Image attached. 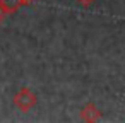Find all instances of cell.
<instances>
[{
  "instance_id": "6",
  "label": "cell",
  "mask_w": 125,
  "mask_h": 123,
  "mask_svg": "<svg viewBox=\"0 0 125 123\" xmlns=\"http://www.w3.org/2000/svg\"><path fill=\"white\" fill-rule=\"evenodd\" d=\"M21 2H22V5H29L31 2H34V0H21Z\"/></svg>"
},
{
  "instance_id": "1",
  "label": "cell",
  "mask_w": 125,
  "mask_h": 123,
  "mask_svg": "<svg viewBox=\"0 0 125 123\" xmlns=\"http://www.w3.org/2000/svg\"><path fill=\"white\" fill-rule=\"evenodd\" d=\"M36 103H38L36 94H34L31 89H28V87H22V89L14 96V104H16L21 111H29L31 108L36 106Z\"/></svg>"
},
{
  "instance_id": "4",
  "label": "cell",
  "mask_w": 125,
  "mask_h": 123,
  "mask_svg": "<svg viewBox=\"0 0 125 123\" xmlns=\"http://www.w3.org/2000/svg\"><path fill=\"white\" fill-rule=\"evenodd\" d=\"M7 16H9V12L4 9V5H2V4H0V22H2V21H4Z\"/></svg>"
},
{
  "instance_id": "3",
  "label": "cell",
  "mask_w": 125,
  "mask_h": 123,
  "mask_svg": "<svg viewBox=\"0 0 125 123\" xmlns=\"http://www.w3.org/2000/svg\"><path fill=\"white\" fill-rule=\"evenodd\" d=\"M0 4L4 5V9H5L9 14H14V12H17V10L22 7V2H21V0H0Z\"/></svg>"
},
{
  "instance_id": "2",
  "label": "cell",
  "mask_w": 125,
  "mask_h": 123,
  "mask_svg": "<svg viewBox=\"0 0 125 123\" xmlns=\"http://www.w3.org/2000/svg\"><path fill=\"white\" fill-rule=\"evenodd\" d=\"M99 118H101V111H99L98 106L93 104V103L86 104V106L81 109V120H82V121H98Z\"/></svg>"
},
{
  "instance_id": "5",
  "label": "cell",
  "mask_w": 125,
  "mask_h": 123,
  "mask_svg": "<svg viewBox=\"0 0 125 123\" xmlns=\"http://www.w3.org/2000/svg\"><path fill=\"white\" fill-rule=\"evenodd\" d=\"M77 2H79V5H82V7H89V5L94 4V0H77Z\"/></svg>"
}]
</instances>
